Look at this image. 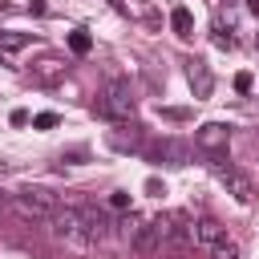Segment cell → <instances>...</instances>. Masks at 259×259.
<instances>
[{"instance_id": "6da1fadb", "label": "cell", "mask_w": 259, "mask_h": 259, "mask_svg": "<svg viewBox=\"0 0 259 259\" xmlns=\"http://www.w3.org/2000/svg\"><path fill=\"white\" fill-rule=\"evenodd\" d=\"M49 223H53V235L61 239V243H69V247H77V251H85L93 239H89V227H85V206H57L53 214H49Z\"/></svg>"}, {"instance_id": "7a4b0ae2", "label": "cell", "mask_w": 259, "mask_h": 259, "mask_svg": "<svg viewBox=\"0 0 259 259\" xmlns=\"http://www.w3.org/2000/svg\"><path fill=\"white\" fill-rule=\"evenodd\" d=\"M12 206H16L20 219H49L57 210V194L49 186H20L12 194Z\"/></svg>"}, {"instance_id": "3957f363", "label": "cell", "mask_w": 259, "mask_h": 259, "mask_svg": "<svg viewBox=\"0 0 259 259\" xmlns=\"http://www.w3.org/2000/svg\"><path fill=\"white\" fill-rule=\"evenodd\" d=\"M97 109H101L105 117H113V121H134V93H130V81H117V77H113V81L105 85Z\"/></svg>"}, {"instance_id": "277c9868", "label": "cell", "mask_w": 259, "mask_h": 259, "mask_svg": "<svg viewBox=\"0 0 259 259\" xmlns=\"http://www.w3.org/2000/svg\"><path fill=\"white\" fill-rule=\"evenodd\" d=\"M162 243H170V214H158L134 231V251H154Z\"/></svg>"}, {"instance_id": "5b68a950", "label": "cell", "mask_w": 259, "mask_h": 259, "mask_svg": "<svg viewBox=\"0 0 259 259\" xmlns=\"http://www.w3.org/2000/svg\"><path fill=\"white\" fill-rule=\"evenodd\" d=\"M194 142L214 154V150H223V146L231 142V125H223V121H202V125L194 130Z\"/></svg>"}, {"instance_id": "8992f818", "label": "cell", "mask_w": 259, "mask_h": 259, "mask_svg": "<svg viewBox=\"0 0 259 259\" xmlns=\"http://www.w3.org/2000/svg\"><path fill=\"white\" fill-rule=\"evenodd\" d=\"M223 239H227V227H223V223H214V219H198V223H194V247L214 251Z\"/></svg>"}, {"instance_id": "52a82bcc", "label": "cell", "mask_w": 259, "mask_h": 259, "mask_svg": "<svg viewBox=\"0 0 259 259\" xmlns=\"http://www.w3.org/2000/svg\"><path fill=\"white\" fill-rule=\"evenodd\" d=\"M214 178H219V182H227V186H231V194H235L239 202H251V182H247V178H243L235 166H223V162H214Z\"/></svg>"}, {"instance_id": "ba28073f", "label": "cell", "mask_w": 259, "mask_h": 259, "mask_svg": "<svg viewBox=\"0 0 259 259\" xmlns=\"http://www.w3.org/2000/svg\"><path fill=\"white\" fill-rule=\"evenodd\" d=\"M85 227H89V239H93V243H101V239H109L113 219H109L105 210H97V206H85Z\"/></svg>"}, {"instance_id": "9c48e42d", "label": "cell", "mask_w": 259, "mask_h": 259, "mask_svg": "<svg viewBox=\"0 0 259 259\" xmlns=\"http://www.w3.org/2000/svg\"><path fill=\"white\" fill-rule=\"evenodd\" d=\"M24 45H32V36H28V32L0 28V61H4V65H12V53H16V49H24Z\"/></svg>"}, {"instance_id": "30bf717a", "label": "cell", "mask_w": 259, "mask_h": 259, "mask_svg": "<svg viewBox=\"0 0 259 259\" xmlns=\"http://www.w3.org/2000/svg\"><path fill=\"white\" fill-rule=\"evenodd\" d=\"M210 85H214L210 69H206L202 61H190V89H194V97H206V93H210Z\"/></svg>"}, {"instance_id": "8fae6325", "label": "cell", "mask_w": 259, "mask_h": 259, "mask_svg": "<svg viewBox=\"0 0 259 259\" xmlns=\"http://www.w3.org/2000/svg\"><path fill=\"white\" fill-rule=\"evenodd\" d=\"M170 28H174L182 40H190V36H194V16H190V8H186V4H178V8L170 12Z\"/></svg>"}, {"instance_id": "7c38bea8", "label": "cell", "mask_w": 259, "mask_h": 259, "mask_svg": "<svg viewBox=\"0 0 259 259\" xmlns=\"http://www.w3.org/2000/svg\"><path fill=\"white\" fill-rule=\"evenodd\" d=\"M69 49H73V53H89V49H93V40H89V32H85V28H77V32H69Z\"/></svg>"}, {"instance_id": "4fadbf2b", "label": "cell", "mask_w": 259, "mask_h": 259, "mask_svg": "<svg viewBox=\"0 0 259 259\" xmlns=\"http://www.w3.org/2000/svg\"><path fill=\"white\" fill-rule=\"evenodd\" d=\"M113 150H138V134H109Z\"/></svg>"}, {"instance_id": "5bb4252c", "label": "cell", "mask_w": 259, "mask_h": 259, "mask_svg": "<svg viewBox=\"0 0 259 259\" xmlns=\"http://www.w3.org/2000/svg\"><path fill=\"white\" fill-rule=\"evenodd\" d=\"M158 154H166V158H174V162H178V166H182V162H186V150H182V146H178V142H162V146H158Z\"/></svg>"}, {"instance_id": "9a60e30c", "label": "cell", "mask_w": 259, "mask_h": 259, "mask_svg": "<svg viewBox=\"0 0 259 259\" xmlns=\"http://www.w3.org/2000/svg\"><path fill=\"white\" fill-rule=\"evenodd\" d=\"M210 255H214V259H239V247H235L231 239H223V243H219V247H214Z\"/></svg>"}, {"instance_id": "2e32d148", "label": "cell", "mask_w": 259, "mask_h": 259, "mask_svg": "<svg viewBox=\"0 0 259 259\" xmlns=\"http://www.w3.org/2000/svg\"><path fill=\"white\" fill-rule=\"evenodd\" d=\"M57 121H61L57 113H36V117H32V125H36V130H53Z\"/></svg>"}, {"instance_id": "e0dca14e", "label": "cell", "mask_w": 259, "mask_h": 259, "mask_svg": "<svg viewBox=\"0 0 259 259\" xmlns=\"http://www.w3.org/2000/svg\"><path fill=\"white\" fill-rule=\"evenodd\" d=\"M251 85H255L251 73H235V89H239V93H251Z\"/></svg>"}, {"instance_id": "ac0fdd59", "label": "cell", "mask_w": 259, "mask_h": 259, "mask_svg": "<svg viewBox=\"0 0 259 259\" xmlns=\"http://www.w3.org/2000/svg\"><path fill=\"white\" fill-rule=\"evenodd\" d=\"M109 206H113V210H125V206H130V194H125V190H113Z\"/></svg>"}, {"instance_id": "d6986e66", "label": "cell", "mask_w": 259, "mask_h": 259, "mask_svg": "<svg viewBox=\"0 0 259 259\" xmlns=\"http://www.w3.org/2000/svg\"><path fill=\"white\" fill-rule=\"evenodd\" d=\"M28 121V109H12V125H24Z\"/></svg>"}, {"instance_id": "ffe728a7", "label": "cell", "mask_w": 259, "mask_h": 259, "mask_svg": "<svg viewBox=\"0 0 259 259\" xmlns=\"http://www.w3.org/2000/svg\"><path fill=\"white\" fill-rule=\"evenodd\" d=\"M247 4H251V8H255V12H259V0H247Z\"/></svg>"}, {"instance_id": "44dd1931", "label": "cell", "mask_w": 259, "mask_h": 259, "mask_svg": "<svg viewBox=\"0 0 259 259\" xmlns=\"http://www.w3.org/2000/svg\"><path fill=\"white\" fill-rule=\"evenodd\" d=\"M4 202H8V198H4V194H0V210H4Z\"/></svg>"}, {"instance_id": "7402d4cb", "label": "cell", "mask_w": 259, "mask_h": 259, "mask_svg": "<svg viewBox=\"0 0 259 259\" xmlns=\"http://www.w3.org/2000/svg\"><path fill=\"white\" fill-rule=\"evenodd\" d=\"M255 45H259V36H255Z\"/></svg>"}]
</instances>
